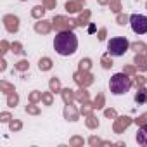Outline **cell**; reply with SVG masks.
<instances>
[{
  "instance_id": "6da1fadb",
  "label": "cell",
  "mask_w": 147,
  "mask_h": 147,
  "mask_svg": "<svg viewBox=\"0 0 147 147\" xmlns=\"http://www.w3.org/2000/svg\"><path fill=\"white\" fill-rule=\"evenodd\" d=\"M78 49V38L76 35L69 31V30H64V31H59L54 38V50L62 55V57H69L76 52Z\"/></svg>"
},
{
  "instance_id": "7a4b0ae2",
  "label": "cell",
  "mask_w": 147,
  "mask_h": 147,
  "mask_svg": "<svg viewBox=\"0 0 147 147\" xmlns=\"http://www.w3.org/2000/svg\"><path fill=\"white\" fill-rule=\"evenodd\" d=\"M109 88L113 95H123L126 92H130L131 88V78L125 73H116L109 80Z\"/></svg>"
},
{
  "instance_id": "3957f363",
  "label": "cell",
  "mask_w": 147,
  "mask_h": 147,
  "mask_svg": "<svg viewBox=\"0 0 147 147\" xmlns=\"http://www.w3.org/2000/svg\"><path fill=\"white\" fill-rule=\"evenodd\" d=\"M130 47V42L125 38V36H113L109 42H107V52L114 57H121L126 54Z\"/></svg>"
},
{
  "instance_id": "277c9868",
  "label": "cell",
  "mask_w": 147,
  "mask_h": 147,
  "mask_svg": "<svg viewBox=\"0 0 147 147\" xmlns=\"http://www.w3.org/2000/svg\"><path fill=\"white\" fill-rule=\"evenodd\" d=\"M130 24H131L133 33H137V35H145L147 33V16L131 14L130 16Z\"/></svg>"
},
{
  "instance_id": "5b68a950",
  "label": "cell",
  "mask_w": 147,
  "mask_h": 147,
  "mask_svg": "<svg viewBox=\"0 0 147 147\" xmlns=\"http://www.w3.org/2000/svg\"><path fill=\"white\" fill-rule=\"evenodd\" d=\"M135 138H137V144H138V145H144V147H147V125H142V126H138Z\"/></svg>"
},
{
  "instance_id": "8992f818",
  "label": "cell",
  "mask_w": 147,
  "mask_h": 147,
  "mask_svg": "<svg viewBox=\"0 0 147 147\" xmlns=\"http://www.w3.org/2000/svg\"><path fill=\"white\" fill-rule=\"evenodd\" d=\"M135 102L137 104H147V88H140L135 94Z\"/></svg>"
}]
</instances>
